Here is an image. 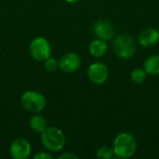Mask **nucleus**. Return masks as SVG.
<instances>
[{
	"label": "nucleus",
	"instance_id": "1",
	"mask_svg": "<svg viewBox=\"0 0 159 159\" xmlns=\"http://www.w3.org/2000/svg\"><path fill=\"white\" fill-rule=\"evenodd\" d=\"M113 150L116 157L127 159L134 156L137 151V141L133 134L121 132L117 134L113 142Z\"/></svg>",
	"mask_w": 159,
	"mask_h": 159
},
{
	"label": "nucleus",
	"instance_id": "2",
	"mask_svg": "<svg viewBox=\"0 0 159 159\" xmlns=\"http://www.w3.org/2000/svg\"><path fill=\"white\" fill-rule=\"evenodd\" d=\"M41 143L48 151L60 152L65 146L66 137L59 128L48 127L41 133Z\"/></svg>",
	"mask_w": 159,
	"mask_h": 159
},
{
	"label": "nucleus",
	"instance_id": "3",
	"mask_svg": "<svg viewBox=\"0 0 159 159\" xmlns=\"http://www.w3.org/2000/svg\"><path fill=\"white\" fill-rule=\"evenodd\" d=\"M115 53L121 59L132 58L137 51V44L133 37L129 34H118L113 42Z\"/></svg>",
	"mask_w": 159,
	"mask_h": 159
},
{
	"label": "nucleus",
	"instance_id": "4",
	"mask_svg": "<svg viewBox=\"0 0 159 159\" xmlns=\"http://www.w3.org/2000/svg\"><path fill=\"white\" fill-rule=\"evenodd\" d=\"M20 104L24 110L32 114L42 112L47 105L46 97L35 90H27L20 97Z\"/></svg>",
	"mask_w": 159,
	"mask_h": 159
},
{
	"label": "nucleus",
	"instance_id": "5",
	"mask_svg": "<svg viewBox=\"0 0 159 159\" xmlns=\"http://www.w3.org/2000/svg\"><path fill=\"white\" fill-rule=\"evenodd\" d=\"M29 51L34 60L36 61H44L51 55V46L48 39L38 36L31 41Z\"/></svg>",
	"mask_w": 159,
	"mask_h": 159
},
{
	"label": "nucleus",
	"instance_id": "6",
	"mask_svg": "<svg viewBox=\"0 0 159 159\" xmlns=\"http://www.w3.org/2000/svg\"><path fill=\"white\" fill-rule=\"evenodd\" d=\"M32 153V146L30 143L23 139H15L9 147V154L13 159H27Z\"/></svg>",
	"mask_w": 159,
	"mask_h": 159
},
{
	"label": "nucleus",
	"instance_id": "7",
	"mask_svg": "<svg viewBox=\"0 0 159 159\" xmlns=\"http://www.w3.org/2000/svg\"><path fill=\"white\" fill-rule=\"evenodd\" d=\"M108 76V67L102 62H94L88 68V77L93 84L102 85L106 82Z\"/></svg>",
	"mask_w": 159,
	"mask_h": 159
},
{
	"label": "nucleus",
	"instance_id": "8",
	"mask_svg": "<svg viewBox=\"0 0 159 159\" xmlns=\"http://www.w3.org/2000/svg\"><path fill=\"white\" fill-rule=\"evenodd\" d=\"M81 66V58L75 52L64 53L59 61L60 69L66 74L76 72Z\"/></svg>",
	"mask_w": 159,
	"mask_h": 159
},
{
	"label": "nucleus",
	"instance_id": "9",
	"mask_svg": "<svg viewBox=\"0 0 159 159\" xmlns=\"http://www.w3.org/2000/svg\"><path fill=\"white\" fill-rule=\"evenodd\" d=\"M115 32L113 23L106 20H100L93 25V33L99 39L109 41L114 37Z\"/></svg>",
	"mask_w": 159,
	"mask_h": 159
},
{
	"label": "nucleus",
	"instance_id": "10",
	"mask_svg": "<svg viewBox=\"0 0 159 159\" xmlns=\"http://www.w3.org/2000/svg\"><path fill=\"white\" fill-rule=\"evenodd\" d=\"M159 41V31L154 28H145L138 34V43L143 48H152Z\"/></svg>",
	"mask_w": 159,
	"mask_h": 159
},
{
	"label": "nucleus",
	"instance_id": "11",
	"mask_svg": "<svg viewBox=\"0 0 159 159\" xmlns=\"http://www.w3.org/2000/svg\"><path fill=\"white\" fill-rule=\"evenodd\" d=\"M108 49V45H107V41L102 40V39H95L93 40L89 47V53L96 58H100L105 55V53L107 52Z\"/></svg>",
	"mask_w": 159,
	"mask_h": 159
},
{
	"label": "nucleus",
	"instance_id": "12",
	"mask_svg": "<svg viewBox=\"0 0 159 159\" xmlns=\"http://www.w3.org/2000/svg\"><path fill=\"white\" fill-rule=\"evenodd\" d=\"M143 69L147 75H159V55L155 54L148 57L143 63Z\"/></svg>",
	"mask_w": 159,
	"mask_h": 159
},
{
	"label": "nucleus",
	"instance_id": "13",
	"mask_svg": "<svg viewBox=\"0 0 159 159\" xmlns=\"http://www.w3.org/2000/svg\"><path fill=\"white\" fill-rule=\"evenodd\" d=\"M29 126L33 131L36 133H42L48 128V122L43 116L36 114L30 118Z\"/></svg>",
	"mask_w": 159,
	"mask_h": 159
},
{
	"label": "nucleus",
	"instance_id": "14",
	"mask_svg": "<svg viewBox=\"0 0 159 159\" xmlns=\"http://www.w3.org/2000/svg\"><path fill=\"white\" fill-rule=\"evenodd\" d=\"M147 74L143 68H135L130 73V79L135 84H142L146 80Z\"/></svg>",
	"mask_w": 159,
	"mask_h": 159
},
{
	"label": "nucleus",
	"instance_id": "15",
	"mask_svg": "<svg viewBox=\"0 0 159 159\" xmlns=\"http://www.w3.org/2000/svg\"><path fill=\"white\" fill-rule=\"evenodd\" d=\"M115 157L114 150L108 146H102L97 150L96 157L99 159H112Z\"/></svg>",
	"mask_w": 159,
	"mask_h": 159
},
{
	"label": "nucleus",
	"instance_id": "16",
	"mask_svg": "<svg viewBox=\"0 0 159 159\" xmlns=\"http://www.w3.org/2000/svg\"><path fill=\"white\" fill-rule=\"evenodd\" d=\"M44 66H45V69L49 72V73H54L58 70L59 68V61L55 59V58H52L51 56L48 57L47 60L44 61Z\"/></svg>",
	"mask_w": 159,
	"mask_h": 159
},
{
	"label": "nucleus",
	"instance_id": "17",
	"mask_svg": "<svg viewBox=\"0 0 159 159\" xmlns=\"http://www.w3.org/2000/svg\"><path fill=\"white\" fill-rule=\"evenodd\" d=\"M34 159H51L52 158V155H50L48 152H39L37 154L34 155Z\"/></svg>",
	"mask_w": 159,
	"mask_h": 159
},
{
	"label": "nucleus",
	"instance_id": "18",
	"mask_svg": "<svg viewBox=\"0 0 159 159\" xmlns=\"http://www.w3.org/2000/svg\"><path fill=\"white\" fill-rule=\"evenodd\" d=\"M59 159H78V156L73 154V153H66L59 156Z\"/></svg>",
	"mask_w": 159,
	"mask_h": 159
},
{
	"label": "nucleus",
	"instance_id": "19",
	"mask_svg": "<svg viewBox=\"0 0 159 159\" xmlns=\"http://www.w3.org/2000/svg\"><path fill=\"white\" fill-rule=\"evenodd\" d=\"M67 3H70V4H74V3H76V2H78L79 0H65Z\"/></svg>",
	"mask_w": 159,
	"mask_h": 159
}]
</instances>
